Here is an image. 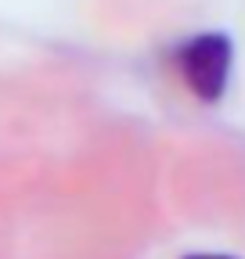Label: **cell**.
Segmentation results:
<instances>
[{
  "label": "cell",
  "instance_id": "obj_1",
  "mask_svg": "<svg viewBox=\"0 0 245 259\" xmlns=\"http://www.w3.org/2000/svg\"><path fill=\"white\" fill-rule=\"evenodd\" d=\"M173 69L180 72L188 87L202 105H217L227 94L231 83V65H234V44L227 32H195V36L180 40L170 51Z\"/></svg>",
  "mask_w": 245,
  "mask_h": 259
},
{
  "label": "cell",
  "instance_id": "obj_2",
  "mask_svg": "<svg viewBox=\"0 0 245 259\" xmlns=\"http://www.w3.org/2000/svg\"><path fill=\"white\" fill-rule=\"evenodd\" d=\"M184 259H238V255H227V252H191Z\"/></svg>",
  "mask_w": 245,
  "mask_h": 259
}]
</instances>
